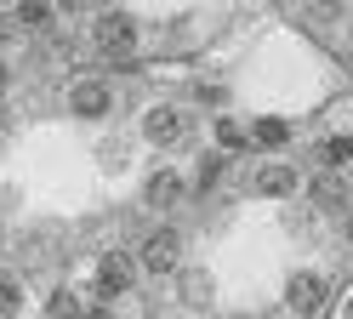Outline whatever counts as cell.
Wrapping results in <instances>:
<instances>
[{
	"label": "cell",
	"instance_id": "obj_15",
	"mask_svg": "<svg viewBox=\"0 0 353 319\" xmlns=\"http://www.w3.org/2000/svg\"><path fill=\"white\" fill-rule=\"evenodd\" d=\"M205 291H211L205 273H188V280H183V296H188V302H205Z\"/></svg>",
	"mask_w": 353,
	"mask_h": 319
},
{
	"label": "cell",
	"instance_id": "obj_18",
	"mask_svg": "<svg viewBox=\"0 0 353 319\" xmlns=\"http://www.w3.org/2000/svg\"><path fill=\"white\" fill-rule=\"evenodd\" d=\"M347 234H353V222H347Z\"/></svg>",
	"mask_w": 353,
	"mask_h": 319
},
{
	"label": "cell",
	"instance_id": "obj_10",
	"mask_svg": "<svg viewBox=\"0 0 353 319\" xmlns=\"http://www.w3.org/2000/svg\"><path fill=\"white\" fill-rule=\"evenodd\" d=\"M319 166H342V160H353V137H325V143L314 148Z\"/></svg>",
	"mask_w": 353,
	"mask_h": 319
},
{
	"label": "cell",
	"instance_id": "obj_5",
	"mask_svg": "<svg viewBox=\"0 0 353 319\" xmlns=\"http://www.w3.org/2000/svg\"><path fill=\"white\" fill-rule=\"evenodd\" d=\"M176 245H183V240H176L171 228L148 234V245H143V268H148V273H171V268H176Z\"/></svg>",
	"mask_w": 353,
	"mask_h": 319
},
{
	"label": "cell",
	"instance_id": "obj_12",
	"mask_svg": "<svg viewBox=\"0 0 353 319\" xmlns=\"http://www.w3.org/2000/svg\"><path fill=\"white\" fill-rule=\"evenodd\" d=\"M46 319H80V302H74L69 291H57L52 302H46Z\"/></svg>",
	"mask_w": 353,
	"mask_h": 319
},
{
	"label": "cell",
	"instance_id": "obj_11",
	"mask_svg": "<svg viewBox=\"0 0 353 319\" xmlns=\"http://www.w3.org/2000/svg\"><path fill=\"white\" fill-rule=\"evenodd\" d=\"M251 137H256L262 148H279L285 137H291V126H285V120H256V131H251Z\"/></svg>",
	"mask_w": 353,
	"mask_h": 319
},
{
	"label": "cell",
	"instance_id": "obj_9",
	"mask_svg": "<svg viewBox=\"0 0 353 319\" xmlns=\"http://www.w3.org/2000/svg\"><path fill=\"white\" fill-rule=\"evenodd\" d=\"M176 194H183V177H176V171H160L148 182V205H171Z\"/></svg>",
	"mask_w": 353,
	"mask_h": 319
},
{
	"label": "cell",
	"instance_id": "obj_2",
	"mask_svg": "<svg viewBox=\"0 0 353 319\" xmlns=\"http://www.w3.org/2000/svg\"><path fill=\"white\" fill-rule=\"evenodd\" d=\"M143 131H148V143H160V148L183 143V108H171V103L148 108V114H143Z\"/></svg>",
	"mask_w": 353,
	"mask_h": 319
},
{
	"label": "cell",
	"instance_id": "obj_13",
	"mask_svg": "<svg viewBox=\"0 0 353 319\" xmlns=\"http://www.w3.org/2000/svg\"><path fill=\"white\" fill-rule=\"evenodd\" d=\"M23 308V291H17V280H0V313H17Z\"/></svg>",
	"mask_w": 353,
	"mask_h": 319
},
{
	"label": "cell",
	"instance_id": "obj_16",
	"mask_svg": "<svg viewBox=\"0 0 353 319\" xmlns=\"http://www.w3.org/2000/svg\"><path fill=\"white\" fill-rule=\"evenodd\" d=\"M216 177H223V154H211L205 166H200V182H216Z\"/></svg>",
	"mask_w": 353,
	"mask_h": 319
},
{
	"label": "cell",
	"instance_id": "obj_19",
	"mask_svg": "<svg viewBox=\"0 0 353 319\" xmlns=\"http://www.w3.org/2000/svg\"><path fill=\"white\" fill-rule=\"evenodd\" d=\"M347 319H353V308H347Z\"/></svg>",
	"mask_w": 353,
	"mask_h": 319
},
{
	"label": "cell",
	"instance_id": "obj_1",
	"mask_svg": "<svg viewBox=\"0 0 353 319\" xmlns=\"http://www.w3.org/2000/svg\"><path fill=\"white\" fill-rule=\"evenodd\" d=\"M97 46L114 52V57H125L131 46H137V17H131V12H103L97 17Z\"/></svg>",
	"mask_w": 353,
	"mask_h": 319
},
{
	"label": "cell",
	"instance_id": "obj_6",
	"mask_svg": "<svg viewBox=\"0 0 353 319\" xmlns=\"http://www.w3.org/2000/svg\"><path fill=\"white\" fill-rule=\"evenodd\" d=\"M97 291L103 296H125L131 291V262L120 257V251H108V257L97 262Z\"/></svg>",
	"mask_w": 353,
	"mask_h": 319
},
{
	"label": "cell",
	"instance_id": "obj_17",
	"mask_svg": "<svg viewBox=\"0 0 353 319\" xmlns=\"http://www.w3.org/2000/svg\"><path fill=\"white\" fill-rule=\"evenodd\" d=\"M0 40H12V17H0Z\"/></svg>",
	"mask_w": 353,
	"mask_h": 319
},
{
	"label": "cell",
	"instance_id": "obj_4",
	"mask_svg": "<svg viewBox=\"0 0 353 319\" xmlns=\"http://www.w3.org/2000/svg\"><path fill=\"white\" fill-rule=\"evenodd\" d=\"M108 103H114V91H108L103 80H80V86L69 91V108H74V114H85V120L108 114Z\"/></svg>",
	"mask_w": 353,
	"mask_h": 319
},
{
	"label": "cell",
	"instance_id": "obj_7",
	"mask_svg": "<svg viewBox=\"0 0 353 319\" xmlns=\"http://www.w3.org/2000/svg\"><path fill=\"white\" fill-rule=\"evenodd\" d=\"M256 188L274 194V200H285V194L296 188V171H291V166H262V171H256Z\"/></svg>",
	"mask_w": 353,
	"mask_h": 319
},
{
	"label": "cell",
	"instance_id": "obj_3",
	"mask_svg": "<svg viewBox=\"0 0 353 319\" xmlns=\"http://www.w3.org/2000/svg\"><path fill=\"white\" fill-rule=\"evenodd\" d=\"M285 296H291V313L296 319H314L319 302H325V280H319V273H296V280L285 285Z\"/></svg>",
	"mask_w": 353,
	"mask_h": 319
},
{
	"label": "cell",
	"instance_id": "obj_8",
	"mask_svg": "<svg viewBox=\"0 0 353 319\" xmlns=\"http://www.w3.org/2000/svg\"><path fill=\"white\" fill-rule=\"evenodd\" d=\"M307 200H314L319 211H342V205H347V188H342L336 177H319L314 188H307Z\"/></svg>",
	"mask_w": 353,
	"mask_h": 319
},
{
	"label": "cell",
	"instance_id": "obj_14",
	"mask_svg": "<svg viewBox=\"0 0 353 319\" xmlns=\"http://www.w3.org/2000/svg\"><path fill=\"white\" fill-rule=\"evenodd\" d=\"M216 143L223 148H245V131H239L234 120H216Z\"/></svg>",
	"mask_w": 353,
	"mask_h": 319
}]
</instances>
